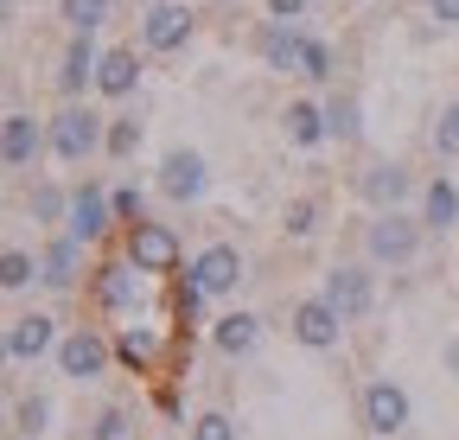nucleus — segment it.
Wrapping results in <instances>:
<instances>
[{
	"instance_id": "5",
	"label": "nucleus",
	"mask_w": 459,
	"mask_h": 440,
	"mask_svg": "<svg viewBox=\"0 0 459 440\" xmlns=\"http://www.w3.org/2000/svg\"><path fill=\"white\" fill-rule=\"evenodd\" d=\"M51 364H57V376L65 383H102L108 370H115V339H108V325H65V339H57V351H51Z\"/></svg>"
},
{
	"instance_id": "27",
	"label": "nucleus",
	"mask_w": 459,
	"mask_h": 440,
	"mask_svg": "<svg viewBox=\"0 0 459 440\" xmlns=\"http://www.w3.org/2000/svg\"><path fill=\"white\" fill-rule=\"evenodd\" d=\"M141 141H147L141 108H122V116H108V147H102V160H134Z\"/></svg>"
},
{
	"instance_id": "18",
	"label": "nucleus",
	"mask_w": 459,
	"mask_h": 440,
	"mask_svg": "<svg viewBox=\"0 0 459 440\" xmlns=\"http://www.w3.org/2000/svg\"><path fill=\"white\" fill-rule=\"evenodd\" d=\"M141 77H147L141 51H134V45H108L102 65H96V96H102V102H134Z\"/></svg>"
},
{
	"instance_id": "28",
	"label": "nucleus",
	"mask_w": 459,
	"mask_h": 440,
	"mask_svg": "<svg viewBox=\"0 0 459 440\" xmlns=\"http://www.w3.org/2000/svg\"><path fill=\"white\" fill-rule=\"evenodd\" d=\"M294 77H300V83H332V77H338V58H332V45H325L319 32H307V39H300Z\"/></svg>"
},
{
	"instance_id": "32",
	"label": "nucleus",
	"mask_w": 459,
	"mask_h": 440,
	"mask_svg": "<svg viewBox=\"0 0 459 440\" xmlns=\"http://www.w3.org/2000/svg\"><path fill=\"white\" fill-rule=\"evenodd\" d=\"M134 427H128V409L122 402H108V409H96L90 421H83V440H128Z\"/></svg>"
},
{
	"instance_id": "38",
	"label": "nucleus",
	"mask_w": 459,
	"mask_h": 440,
	"mask_svg": "<svg viewBox=\"0 0 459 440\" xmlns=\"http://www.w3.org/2000/svg\"><path fill=\"white\" fill-rule=\"evenodd\" d=\"M446 370H453V376H459V332H453V339H446Z\"/></svg>"
},
{
	"instance_id": "11",
	"label": "nucleus",
	"mask_w": 459,
	"mask_h": 440,
	"mask_svg": "<svg viewBox=\"0 0 459 440\" xmlns=\"http://www.w3.org/2000/svg\"><path fill=\"white\" fill-rule=\"evenodd\" d=\"M186 274L204 288V300H237V288L249 281V255H243L237 243H204V249L186 262Z\"/></svg>"
},
{
	"instance_id": "30",
	"label": "nucleus",
	"mask_w": 459,
	"mask_h": 440,
	"mask_svg": "<svg viewBox=\"0 0 459 440\" xmlns=\"http://www.w3.org/2000/svg\"><path fill=\"white\" fill-rule=\"evenodd\" d=\"M115 13V0H57V20H65V32H102Z\"/></svg>"
},
{
	"instance_id": "22",
	"label": "nucleus",
	"mask_w": 459,
	"mask_h": 440,
	"mask_svg": "<svg viewBox=\"0 0 459 440\" xmlns=\"http://www.w3.org/2000/svg\"><path fill=\"white\" fill-rule=\"evenodd\" d=\"M281 134H287V147H325L332 134H325V102H313V96H294L281 108Z\"/></svg>"
},
{
	"instance_id": "9",
	"label": "nucleus",
	"mask_w": 459,
	"mask_h": 440,
	"mask_svg": "<svg viewBox=\"0 0 459 440\" xmlns=\"http://www.w3.org/2000/svg\"><path fill=\"white\" fill-rule=\"evenodd\" d=\"M153 192L166 204H198L211 192V160L198 147H166L160 153V167H153Z\"/></svg>"
},
{
	"instance_id": "16",
	"label": "nucleus",
	"mask_w": 459,
	"mask_h": 440,
	"mask_svg": "<svg viewBox=\"0 0 459 440\" xmlns=\"http://www.w3.org/2000/svg\"><path fill=\"white\" fill-rule=\"evenodd\" d=\"M39 153H45V122L32 108H7L0 116V167L26 173V167H39Z\"/></svg>"
},
{
	"instance_id": "12",
	"label": "nucleus",
	"mask_w": 459,
	"mask_h": 440,
	"mask_svg": "<svg viewBox=\"0 0 459 440\" xmlns=\"http://www.w3.org/2000/svg\"><path fill=\"white\" fill-rule=\"evenodd\" d=\"M90 249L71 237V230H51L45 243H39V288L45 294H77L83 281H90Z\"/></svg>"
},
{
	"instance_id": "26",
	"label": "nucleus",
	"mask_w": 459,
	"mask_h": 440,
	"mask_svg": "<svg viewBox=\"0 0 459 440\" xmlns=\"http://www.w3.org/2000/svg\"><path fill=\"white\" fill-rule=\"evenodd\" d=\"M26 288H39V249L7 243L0 249V294H26Z\"/></svg>"
},
{
	"instance_id": "13",
	"label": "nucleus",
	"mask_w": 459,
	"mask_h": 440,
	"mask_svg": "<svg viewBox=\"0 0 459 440\" xmlns=\"http://www.w3.org/2000/svg\"><path fill=\"white\" fill-rule=\"evenodd\" d=\"M192 32H198V13L186 7V0H153V7H141V51H153V58L186 51Z\"/></svg>"
},
{
	"instance_id": "35",
	"label": "nucleus",
	"mask_w": 459,
	"mask_h": 440,
	"mask_svg": "<svg viewBox=\"0 0 459 440\" xmlns=\"http://www.w3.org/2000/svg\"><path fill=\"white\" fill-rule=\"evenodd\" d=\"M262 13H268V20H294V26H300V20H307V0H262Z\"/></svg>"
},
{
	"instance_id": "23",
	"label": "nucleus",
	"mask_w": 459,
	"mask_h": 440,
	"mask_svg": "<svg viewBox=\"0 0 459 440\" xmlns=\"http://www.w3.org/2000/svg\"><path fill=\"white\" fill-rule=\"evenodd\" d=\"M319 224H325V198H319V192H300V198L281 204V237H287V243H313Z\"/></svg>"
},
{
	"instance_id": "25",
	"label": "nucleus",
	"mask_w": 459,
	"mask_h": 440,
	"mask_svg": "<svg viewBox=\"0 0 459 440\" xmlns=\"http://www.w3.org/2000/svg\"><path fill=\"white\" fill-rule=\"evenodd\" d=\"M325 134H332L338 147H358V141H364V102H358L351 90L325 96Z\"/></svg>"
},
{
	"instance_id": "17",
	"label": "nucleus",
	"mask_w": 459,
	"mask_h": 440,
	"mask_svg": "<svg viewBox=\"0 0 459 440\" xmlns=\"http://www.w3.org/2000/svg\"><path fill=\"white\" fill-rule=\"evenodd\" d=\"M211 351H217V358H230V364L255 358V351H262V313H249V306L217 313V319H211Z\"/></svg>"
},
{
	"instance_id": "39",
	"label": "nucleus",
	"mask_w": 459,
	"mask_h": 440,
	"mask_svg": "<svg viewBox=\"0 0 459 440\" xmlns=\"http://www.w3.org/2000/svg\"><path fill=\"white\" fill-rule=\"evenodd\" d=\"M13 26V0H0V32H7Z\"/></svg>"
},
{
	"instance_id": "3",
	"label": "nucleus",
	"mask_w": 459,
	"mask_h": 440,
	"mask_svg": "<svg viewBox=\"0 0 459 440\" xmlns=\"http://www.w3.org/2000/svg\"><path fill=\"white\" fill-rule=\"evenodd\" d=\"M102 147H108V116L90 108V102H65L45 122V153L65 160V167H83V160H96Z\"/></svg>"
},
{
	"instance_id": "40",
	"label": "nucleus",
	"mask_w": 459,
	"mask_h": 440,
	"mask_svg": "<svg viewBox=\"0 0 459 440\" xmlns=\"http://www.w3.org/2000/svg\"><path fill=\"white\" fill-rule=\"evenodd\" d=\"M141 7H153V0H141Z\"/></svg>"
},
{
	"instance_id": "1",
	"label": "nucleus",
	"mask_w": 459,
	"mask_h": 440,
	"mask_svg": "<svg viewBox=\"0 0 459 440\" xmlns=\"http://www.w3.org/2000/svg\"><path fill=\"white\" fill-rule=\"evenodd\" d=\"M90 306L115 325V319H134L147 300H166V281H153V274H141L122 249H102V262L90 268V281H83Z\"/></svg>"
},
{
	"instance_id": "4",
	"label": "nucleus",
	"mask_w": 459,
	"mask_h": 440,
	"mask_svg": "<svg viewBox=\"0 0 459 440\" xmlns=\"http://www.w3.org/2000/svg\"><path fill=\"white\" fill-rule=\"evenodd\" d=\"M115 249H122L141 274H153V281H172V274L186 268V243L172 224H160V217H141V224H128L122 237H115Z\"/></svg>"
},
{
	"instance_id": "37",
	"label": "nucleus",
	"mask_w": 459,
	"mask_h": 440,
	"mask_svg": "<svg viewBox=\"0 0 459 440\" xmlns=\"http://www.w3.org/2000/svg\"><path fill=\"white\" fill-rule=\"evenodd\" d=\"M13 370V345H7V325H0V376Z\"/></svg>"
},
{
	"instance_id": "29",
	"label": "nucleus",
	"mask_w": 459,
	"mask_h": 440,
	"mask_svg": "<svg viewBox=\"0 0 459 440\" xmlns=\"http://www.w3.org/2000/svg\"><path fill=\"white\" fill-rule=\"evenodd\" d=\"M13 434H20V440H45V434H51V396L26 390V396L13 402Z\"/></svg>"
},
{
	"instance_id": "36",
	"label": "nucleus",
	"mask_w": 459,
	"mask_h": 440,
	"mask_svg": "<svg viewBox=\"0 0 459 440\" xmlns=\"http://www.w3.org/2000/svg\"><path fill=\"white\" fill-rule=\"evenodd\" d=\"M428 13H434L446 32H459V0H428Z\"/></svg>"
},
{
	"instance_id": "33",
	"label": "nucleus",
	"mask_w": 459,
	"mask_h": 440,
	"mask_svg": "<svg viewBox=\"0 0 459 440\" xmlns=\"http://www.w3.org/2000/svg\"><path fill=\"white\" fill-rule=\"evenodd\" d=\"M186 440H243V434H237V421H230L223 409H204V415L186 421Z\"/></svg>"
},
{
	"instance_id": "10",
	"label": "nucleus",
	"mask_w": 459,
	"mask_h": 440,
	"mask_svg": "<svg viewBox=\"0 0 459 440\" xmlns=\"http://www.w3.org/2000/svg\"><path fill=\"white\" fill-rule=\"evenodd\" d=\"M358 415H364V434L395 440V434H409L415 402H409V390H402L395 376H370V383H364V396H358Z\"/></svg>"
},
{
	"instance_id": "8",
	"label": "nucleus",
	"mask_w": 459,
	"mask_h": 440,
	"mask_svg": "<svg viewBox=\"0 0 459 440\" xmlns=\"http://www.w3.org/2000/svg\"><path fill=\"white\" fill-rule=\"evenodd\" d=\"M319 294L338 306L344 325H358V319L377 313V268H370V262H332V268L319 274Z\"/></svg>"
},
{
	"instance_id": "2",
	"label": "nucleus",
	"mask_w": 459,
	"mask_h": 440,
	"mask_svg": "<svg viewBox=\"0 0 459 440\" xmlns=\"http://www.w3.org/2000/svg\"><path fill=\"white\" fill-rule=\"evenodd\" d=\"M358 237H364V262L370 268H389V274L415 268L421 249H428V230H421L415 211H370Z\"/></svg>"
},
{
	"instance_id": "14",
	"label": "nucleus",
	"mask_w": 459,
	"mask_h": 440,
	"mask_svg": "<svg viewBox=\"0 0 459 440\" xmlns=\"http://www.w3.org/2000/svg\"><path fill=\"white\" fill-rule=\"evenodd\" d=\"M287 332H294V345L307 351H338L344 345V319L325 294H300L294 306H287Z\"/></svg>"
},
{
	"instance_id": "19",
	"label": "nucleus",
	"mask_w": 459,
	"mask_h": 440,
	"mask_svg": "<svg viewBox=\"0 0 459 440\" xmlns=\"http://www.w3.org/2000/svg\"><path fill=\"white\" fill-rule=\"evenodd\" d=\"M415 217H421V230H428V237H453V230H459V179H453V173L421 179Z\"/></svg>"
},
{
	"instance_id": "15",
	"label": "nucleus",
	"mask_w": 459,
	"mask_h": 440,
	"mask_svg": "<svg viewBox=\"0 0 459 440\" xmlns=\"http://www.w3.org/2000/svg\"><path fill=\"white\" fill-rule=\"evenodd\" d=\"M96 65H102L96 32H71V39H65V51H57V71H51L57 96H65V102H83V96L96 90Z\"/></svg>"
},
{
	"instance_id": "7",
	"label": "nucleus",
	"mask_w": 459,
	"mask_h": 440,
	"mask_svg": "<svg viewBox=\"0 0 459 440\" xmlns=\"http://www.w3.org/2000/svg\"><path fill=\"white\" fill-rule=\"evenodd\" d=\"M351 192L370 211H409V198H421V179H415L409 160H364L351 173Z\"/></svg>"
},
{
	"instance_id": "21",
	"label": "nucleus",
	"mask_w": 459,
	"mask_h": 440,
	"mask_svg": "<svg viewBox=\"0 0 459 440\" xmlns=\"http://www.w3.org/2000/svg\"><path fill=\"white\" fill-rule=\"evenodd\" d=\"M300 26L294 20H262L255 26V58L268 65V71H281V77H294V58H300Z\"/></svg>"
},
{
	"instance_id": "20",
	"label": "nucleus",
	"mask_w": 459,
	"mask_h": 440,
	"mask_svg": "<svg viewBox=\"0 0 459 440\" xmlns=\"http://www.w3.org/2000/svg\"><path fill=\"white\" fill-rule=\"evenodd\" d=\"M57 339H65V325H57L51 313H20L7 319V345H13V364H39L57 351Z\"/></svg>"
},
{
	"instance_id": "6",
	"label": "nucleus",
	"mask_w": 459,
	"mask_h": 440,
	"mask_svg": "<svg viewBox=\"0 0 459 440\" xmlns=\"http://www.w3.org/2000/svg\"><path fill=\"white\" fill-rule=\"evenodd\" d=\"M65 230H71L83 249H115V237H122V217H115V204H108V185H102V179L71 185V217H65Z\"/></svg>"
},
{
	"instance_id": "24",
	"label": "nucleus",
	"mask_w": 459,
	"mask_h": 440,
	"mask_svg": "<svg viewBox=\"0 0 459 440\" xmlns=\"http://www.w3.org/2000/svg\"><path fill=\"white\" fill-rule=\"evenodd\" d=\"M26 217L39 230H65V217H71V185H57V179H39L26 192Z\"/></svg>"
},
{
	"instance_id": "34",
	"label": "nucleus",
	"mask_w": 459,
	"mask_h": 440,
	"mask_svg": "<svg viewBox=\"0 0 459 440\" xmlns=\"http://www.w3.org/2000/svg\"><path fill=\"white\" fill-rule=\"evenodd\" d=\"M108 204H115V217H122V230L147 217V192H141V185H115V192H108Z\"/></svg>"
},
{
	"instance_id": "31",
	"label": "nucleus",
	"mask_w": 459,
	"mask_h": 440,
	"mask_svg": "<svg viewBox=\"0 0 459 440\" xmlns=\"http://www.w3.org/2000/svg\"><path fill=\"white\" fill-rule=\"evenodd\" d=\"M428 147H434V160H459V96L440 102V116L428 128Z\"/></svg>"
}]
</instances>
